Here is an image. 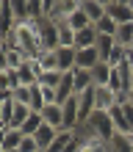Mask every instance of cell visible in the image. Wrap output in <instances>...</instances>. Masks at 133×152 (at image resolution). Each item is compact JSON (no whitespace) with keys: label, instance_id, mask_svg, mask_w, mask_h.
I'll use <instances>...</instances> for the list:
<instances>
[{"label":"cell","instance_id":"1","mask_svg":"<svg viewBox=\"0 0 133 152\" xmlns=\"http://www.w3.org/2000/svg\"><path fill=\"white\" fill-rule=\"evenodd\" d=\"M83 127H89L97 138H103L105 144H111V138L117 136V127H114L111 111H108V113H105V111H94V113H92V119H89Z\"/></svg>","mask_w":133,"mask_h":152},{"label":"cell","instance_id":"2","mask_svg":"<svg viewBox=\"0 0 133 152\" xmlns=\"http://www.w3.org/2000/svg\"><path fill=\"white\" fill-rule=\"evenodd\" d=\"M105 17H111L117 25H128V22H133L130 0H105Z\"/></svg>","mask_w":133,"mask_h":152},{"label":"cell","instance_id":"3","mask_svg":"<svg viewBox=\"0 0 133 152\" xmlns=\"http://www.w3.org/2000/svg\"><path fill=\"white\" fill-rule=\"evenodd\" d=\"M117 91H111L108 86H94V111H114L117 108Z\"/></svg>","mask_w":133,"mask_h":152},{"label":"cell","instance_id":"4","mask_svg":"<svg viewBox=\"0 0 133 152\" xmlns=\"http://www.w3.org/2000/svg\"><path fill=\"white\" fill-rule=\"evenodd\" d=\"M22 138H25V133H22V130H17V127H6V130H0V152L20 149Z\"/></svg>","mask_w":133,"mask_h":152},{"label":"cell","instance_id":"5","mask_svg":"<svg viewBox=\"0 0 133 152\" xmlns=\"http://www.w3.org/2000/svg\"><path fill=\"white\" fill-rule=\"evenodd\" d=\"M0 28H3V36H8V33L17 28V14H14L11 0H3V3H0Z\"/></svg>","mask_w":133,"mask_h":152},{"label":"cell","instance_id":"6","mask_svg":"<svg viewBox=\"0 0 133 152\" xmlns=\"http://www.w3.org/2000/svg\"><path fill=\"white\" fill-rule=\"evenodd\" d=\"M42 50H58V25L50 20L42 22Z\"/></svg>","mask_w":133,"mask_h":152},{"label":"cell","instance_id":"7","mask_svg":"<svg viewBox=\"0 0 133 152\" xmlns=\"http://www.w3.org/2000/svg\"><path fill=\"white\" fill-rule=\"evenodd\" d=\"M14 108H17V102L11 100V94H0V130L11 127V119H14Z\"/></svg>","mask_w":133,"mask_h":152},{"label":"cell","instance_id":"8","mask_svg":"<svg viewBox=\"0 0 133 152\" xmlns=\"http://www.w3.org/2000/svg\"><path fill=\"white\" fill-rule=\"evenodd\" d=\"M42 119L44 124H50L53 130H64V108L61 105H47L42 111Z\"/></svg>","mask_w":133,"mask_h":152},{"label":"cell","instance_id":"9","mask_svg":"<svg viewBox=\"0 0 133 152\" xmlns=\"http://www.w3.org/2000/svg\"><path fill=\"white\" fill-rule=\"evenodd\" d=\"M81 8H83V14H86L94 25L105 17V0H81Z\"/></svg>","mask_w":133,"mask_h":152},{"label":"cell","instance_id":"10","mask_svg":"<svg viewBox=\"0 0 133 152\" xmlns=\"http://www.w3.org/2000/svg\"><path fill=\"white\" fill-rule=\"evenodd\" d=\"M97 36H100V33H97L94 25L78 31V33H75V50H89V47H94V44H97Z\"/></svg>","mask_w":133,"mask_h":152},{"label":"cell","instance_id":"11","mask_svg":"<svg viewBox=\"0 0 133 152\" xmlns=\"http://www.w3.org/2000/svg\"><path fill=\"white\" fill-rule=\"evenodd\" d=\"M72 83H75V94H86L89 88H94V77L86 69H72Z\"/></svg>","mask_w":133,"mask_h":152},{"label":"cell","instance_id":"12","mask_svg":"<svg viewBox=\"0 0 133 152\" xmlns=\"http://www.w3.org/2000/svg\"><path fill=\"white\" fill-rule=\"evenodd\" d=\"M97 64H100V53H97L94 47H89V50H78V61H75V66H78V69H86V72H92Z\"/></svg>","mask_w":133,"mask_h":152},{"label":"cell","instance_id":"13","mask_svg":"<svg viewBox=\"0 0 133 152\" xmlns=\"http://www.w3.org/2000/svg\"><path fill=\"white\" fill-rule=\"evenodd\" d=\"M56 56H58V69L61 72H72L75 69V61H78V50L75 47H58Z\"/></svg>","mask_w":133,"mask_h":152},{"label":"cell","instance_id":"14","mask_svg":"<svg viewBox=\"0 0 133 152\" xmlns=\"http://www.w3.org/2000/svg\"><path fill=\"white\" fill-rule=\"evenodd\" d=\"M39 64V69L42 72H61L58 69V56H56V50H44L39 58H33Z\"/></svg>","mask_w":133,"mask_h":152},{"label":"cell","instance_id":"15","mask_svg":"<svg viewBox=\"0 0 133 152\" xmlns=\"http://www.w3.org/2000/svg\"><path fill=\"white\" fill-rule=\"evenodd\" d=\"M58 133H61V130H53L50 124H42V127L36 130V136H33V138L39 141V147H42V152H47V147L53 144V141H56V136H58Z\"/></svg>","mask_w":133,"mask_h":152},{"label":"cell","instance_id":"16","mask_svg":"<svg viewBox=\"0 0 133 152\" xmlns=\"http://www.w3.org/2000/svg\"><path fill=\"white\" fill-rule=\"evenodd\" d=\"M111 119H114V127H117V133H122V136H130V124L125 119V111H122V105H117V108L111 111Z\"/></svg>","mask_w":133,"mask_h":152},{"label":"cell","instance_id":"17","mask_svg":"<svg viewBox=\"0 0 133 152\" xmlns=\"http://www.w3.org/2000/svg\"><path fill=\"white\" fill-rule=\"evenodd\" d=\"M114 47H117V39H114V36H97L94 50L100 53V61H108V56H111Z\"/></svg>","mask_w":133,"mask_h":152},{"label":"cell","instance_id":"18","mask_svg":"<svg viewBox=\"0 0 133 152\" xmlns=\"http://www.w3.org/2000/svg\"><path fill=\"white\" fill-rule=\"evenodd\" d=\"M58 25V47H75V31L67 22H56Z\"/></svg>","mask_w":133,"mask_h":152},{"label":"cell","instance_id":"19","mask_svg":"<svg viewBox=\"0 0 133 152\" xmlns=\"http://www.w3.org/2000/svg\"><path fill=\"white\" fill-rule=\"evenodd\" d=\"M67 25H69V28H72L75 33L78 31H83V28H89V25H94L92 20H89V17L83 14V8H78V11L72 14V17H69V20H67Z\"/></svg>","mask_w":133,"mask_h":152},{"label":"cell","instance_id":"20","mask_svg":"<svg viewBox=\"0 0 133 152\" xmlns=\"http://www.w3.org/2000/svg\"><path fill=\"white\" fill-rule=\"evenodd\" d=\"M92 77H94V86H108V77H111V66L100 61L94 69H92Z\"/></svg>","mask_w":133,"mask_h":152},{"label":"cell","instance_id":"21","mask_svg":"<svg viewBox=\"0 0 133 152\" xmlns=\"http://www.w3.org/2000/svg\"><path fill=\"white\" fill-rule=\"evenodd\" d=\"M44 124V119H42V113L39 111H31V116H28V122L22 124V133L25 136H36V130Z\"/></svg>","mask_w":133,"mask_h":152},{"label":"cell","instance_id":"22","mask_svg":"<svg viewBox=\"0 0 133 152\" xmlns=\"http://www.w3.org/2000/svg\"><path fill=\"white\" fill-rule=\"evenodd\" d=\"M94 28H97V33H100V36H114V39H117V31H119V25L114 22L111 17H103V20L97 22Z\"/></svg>","mask_w":133,"mask_h":152},{"label":"cell","instance_id":"23","mask_svg":"<svg viewBox=\"0 0 133 152\" xmlns=\"http://www.w3.org/2000/svg\"><path fill=\"white\" fill-rule=\"evenodd\" d=\"M117 44H122V47L130 50V44H133V22L119 25V31H117Z\"/></svg>","mask_w":133,"mask_h":152},{"label":"cell","instance_id":"24","mask_svg":"<svg viewBox=\"0 0 133 152\" xmlns=\"http://www.w3.org/2000/svg\"><path fill=\"white\" fill-rule=\"evenodd\" d=\"M111 152H133L130 136H122V133H117V136L111 138Z\"/></svg>","mask_w":133,"mask_h":152},{"label":"cell","instance_id":"25","mask_svg":"<svg viewBox=\"0 0 133 152\" xmlns=\"http://www.w3.org/2000/svg\"><path fill=\"white\" fill-rule=\"evenodd\" d=\"M61 77H64V72H42L39 75V86H44V88H58Z\"/></svg>","mask_w":133,"mask_h":152},{"label":"cell","instance_id":"26","mask_svg":"<svg viewBox=\"0 0 133 152\" xmlns=\"http://www.w3.org/2000/svg\"><path fill=\"white\" fill-rule=\"evenodd\" d=\"M20 152H42V147H39V141L33 136H25L22 144H20Z\"/></svg>","mask_w":133,"mask_h":152},{"label":"cell","instance_id":"27","mask_svg":"<svg viewBox=\"0 0 133 152\" xmlns=\"http://www.w3.org/2000/svg\"><path fill=\"white\" fill-rule=\"evenodd\" d=\"M122 111H125V119H128L130 130H133V105H130V102H128V105H122Z\"/></svg>","mask_w":133,"mask_h":152},{"label":"cell","instance_id":"28","mask_svg":"<svg viewBox=\"0 0 133 152\" xmlns=\"http://www.w3.org/2000/svg\"><path fill=\"white\" fill-rule=\"evenodd\" d=\"M130 91H133V75H130Z\"/></svg>","mask_w":133,"mask_h":152},{"label":"cell","instance_id":"29","mask_svg":"<svg viewBox=\"0 0 133 152\" xmlns=\"http://www.w3.org/2000/svg\"><path fill=\"white\" fill-rule=\"evenodd\" d=\"M130 105H133V91H130Z\"/></svg>","mask_w":133,"mask_h":152},{"label":"cell","instance_id":"30","mask_svg":"<svg viewBox=\"0 0 133 152\" xmlns=\"http://www.w3.org/2000/svg\"><path fill=\"white\" fill-rule=\"evenodd\" d=\"M8 152H20V149H8Z\"/></svg>","mask_w":133,"mask_h":152},{"label":"cell","instance_id":"31","mask_svg":"<svg viewBox=\"0 0 133 152\" xmlns=\"http://www.w3.org/2000/svg\"><path fill=\"white\" fill-rule=\"evenodd\" d=\"M130 144H133V133H130Z\"/></svg>","mask_w":133,"mask_h":152}]
</instances>
